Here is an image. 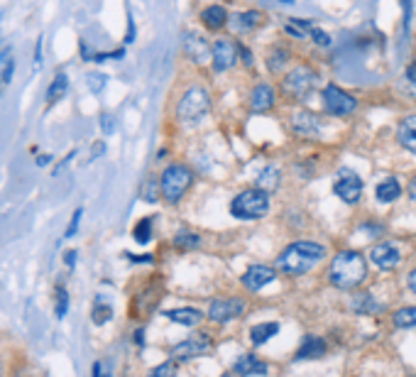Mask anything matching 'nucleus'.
<instances>
[{"label": "nucleus", "instance_id": "1", "mask_svg": "<svg viewBox=\"0 0 416 377\" xmlns=\"http://www.w3.org/2000/svg\"><path fill=\"white\" fill-rule=\"evenodd\" d=\"M326 258V248L319 245V242H311V240H297L292 245L284 248V253L277 258V267L284 272V275H306L321 260Z\"/></svg>", "mask_w": 416, "mask_h": 377}, {"label": "nucleus", "instance_id": "2", "mask_svg": "<svg viewBox=\"0 0 416 377\" xmlns=\"http://www.w3.org/2000/svg\"><path fill=\"white\" fill-rule=\"evenodd\" d=\"M330 284L338 287V289H353V287L360 284L365 277H368V264L365 258L355 250H346V253H338L330 262L328 269Z\"/></svg>", "mask_w": 416, "mask_h": 377}, {"label": "nucleus", "instance_id": "3", "mask_svg": "<svg viewBox=\"0 0 416 377\" xmlns=\"http://www.w3.org/2000/svg\"><path fill=\"white\" fill-rule=\"evenodd\" d=\"M191 182H194V172L186 164H169L162 172L159 186H162V196L169 204H179L184 199V194L189 191Z\"/></svg>", "mask_w": 416, "mask_h": 377}, {"label": "nucleus", "instance_id": "4", "mask_svg": "<svg viewBox=\"0 0 416 377\" xmlns=\"http://www.w3.org/2000/svg\"><path fill=\"white\" fill-rule=\"evenodd\" d=\"M267 211H270V196L259 188H248L230 201V213L235 218H243V221L262 218V215H267Z\"/></svg>", "mask_w": 416, "mask_h": 377}, {"label": "nucleus", "instance_id": "5", "mask_svg": "<svg viewBox=\"0 0 416 377\" xmlns=\"http://www.w3.org/2000/svg\"><path fill=\"white\" fill-rule=\"evenodd\" d=\"M208 108H211V101H208V93L206 88L201 86H191L189 91L184 93V98L179 101L177 108V115L181 123L186 125H196L204 120V115L208 113Z\"/></svg>", "mask_w": 416, "mask_h": 377}, {"label": "nucleus", "instance_id": "6", "mask_svg": "<svg viewBox=\"0 0 416 377\" xmlns=\"http://www.w3.org/2000/svg\"><path fill=\"white\" fill-rule=\"evenodd\" d=\"M319 84V74L308 66H297L292 69L284 81H281V91L287 93L289 98H306L308 93L314 91V86Z\"/></svg>", "mask_w": 416, "mask_h": 377}, {"label": "nucleus", "instance_id": "7", "mask_svg": "<svg viewBox=\"0 0 416 377\" xmlns=\"http://www.w3.org/2000/svg\"><path fill=\"white\" fill-rule=\"evenodd\" d=\"M324 106L330 115H350V113H355L357 101L350 96V93H346L343 88L330 84V86H326V91H324Z\"/></svg>", "mask_w": 416, "mask_h": 377}, {"label": "nucleus", "instance_id": "8", "mask_svg": "<svg viewBox=\"0 0 416 377\" xmlns=\"http://www.w3.org/2000/svg\"><path fill=\"white\" fill-rule=\"evenodd\" d=\"M333 191L338 199H343L346 204H357L362 196V179L357 177L350 169H341L338 172V179L333 184Z\"/></svg>", "mask_w": 416, "mask_h": 377}, {"label": "nucleus", "instance_id": "9", "mask_svg": "<svg viewBox=\"0 0 416 377\" xmlns=\"http://www.w3.org/2000/svg\"><path fill=\"white\" fill-rule=\"evenodd\" d=\"M211 345H213L211 336L196 334V336H191V338L181 340V343L172 350V358H174V360H189V358L206 356V353L211 350Z\"/></svg>", "mask_w": 416, "mask_h": 377}, {"label": "nucleus", "instance_id": "10", "mask_svg": "<svg viewBox=\"0 0 416 377\" xmlns=\"http://www.w3.org/2000/svg\"><path fill=\"white\" fill-rule=\"evenodd\" d=\"M245 311L243 299H213L211 307H208V318L216 323H226L230 318L240 316Z\"/></svg>", "mask_w": 416, "mask_h": 377}, {"label": "nucleus", "instance_id": "11", "mask_svg": "<svg viewBox=\"0 0 416 377\" xmlns=\"http://www.w3.org/2000/svg\"><path fill=\"white\" fill-rule=\"evenodd\" d=\"M238 61V47L230 39H216L213 44V69L216 71H228Z\"/></svg>", "mask_w": 416, "mask_h": 377}, {"label": "nucleus", "instance_id": "12", "mask_svg": "<svg viewBox=\"0 0 416 377\" xmlns=\"http://www.w3.org/2000/svg\"><path fill=\"white\" fill-rule=\"evenodd\" d=\"M292 130L299 137H319L321 135V120L308 110H297L292 115Z\"/></svg>", "mask_w": 416, "mask_h": 377}, {"label": "nucleus", "instance_id": "13", "mask_svg": "<svg viewBox=\"0 0 416 377\" xmlns=\"http://www.w3.org/2000/svg\"><path fill=\"white\" fill-rule=\"evenodd\" d=\"M370 260H373L375 267L379 269H395L397 264H399L402 255L399 250H397V245H392V242H379V245H375V248L370 250Z\"/></svg>", "mask_w": 416, "mask_h": 377}, {"label": "nucleus", "instance_id": "14", "mask_svg": "<svg viewBox=\"0 0 416 377\" xmlns=\"http://www.w3.org/2000/svg\"><path fill=\"white\" fill-rule=\"evenodd\" d=\"M275 277H277V272L272 267H267V264H250L248 272L243 275V284L248 287L250 291H257L265 284H270Z\"/></svg>", "mask_w": 416, "mask_h": 377}, {"label": "nucleus", "instance_id": "15", "mask_svg": "<svg viewBox=\"0 0 416 377\" xmlns=\"http://www.w3.org/2000/svg\"><path fill=\"white\" fill-rule=\"evenodd\" d=\"M184 49H186V54H189V59L196 61V64H206L208 57H213V47H208V42L196 32H186Z\"/></svg>", "mask_w": 416, "mask_h": 377}, {"label": "nucleus", "instance_id": "16", "mask_svg": "<svg viewBox=\"0 0 416 377\" xmlns=\"http://www.w3.org/2000/svg\"><path fill=\"white\" fill-rule=\"evenodd\" d=\"M272 106H275V88L267 84H257L250 93V108L255 113H267Z\"/></svg>", "mask_w": 416, "mask_h": 377}, {"label": "nucleus", "instance_id": "17", "mask_svg": "<svg viewBox=\"0 0 416 377\" xmlns=\"http://www.w3.org/2000/svg\"><path fill=\"white\" fill-rule=\"evenodd\" d=\"M324 353H326V340L316 338V336H306L301 340V345L297 348V353H294V360H316Z\"/></svg>", "mask_w": 416, "mask_h": 377}, {"label": "nucleus", "instance_id": "18", "mask_svg": "<svg viewBox=\"0 0 416 377\" xmlns=\"http://www.w3.org/2000/svg\"><path fill=\"white\" fill-rule=\"evenodd\" d=\"M232 370L238 372L240 377H248V375H265L267 365L265 360H259L257 356H240L232 365Z\"/></svg>", "mask_w": 416, "mask_h": 377}, {"label": "nucleus", "instance_id": "19", "mask_svg": "<svg viewBox=\"0 0 416 377\" xmlns=\"http://www.w3.org/2000/svg\"><path fill=\"white\" fill-rule=\"evenodd\" d=\"M279 167H275V164H267L262 172H259L257 182H255V188H259V191H265V194H272V191H277L279 188Z\"/></svg>", "mask_w": 416, "mask_h": 377}, {"label": "nucleus", "instance_id": "20", "mask_svg": "<svg viewBox=\"0 0 416 377\" xmlns=\"http://www.w3.org/2000/svg\"><path fill=\"white\" fill-rule=\"evenodd\" d=\"M167 318L174 323H179V326H199L201 323V311L194 307H179V309H172V311H167Z\"/></svg>", "mask_w": 416, "mask_h": 377}, {"label": "nucleus", "instance_id": "21", "mask_svg": "<svg viewBox=\"0 0 416 377\" xmlns=\"http://www.w3.org/2000/svg\"><path fill=\"white\" fill-rule=\"evenodd\" d=\"M397 137L409 152H416V115H406L397 128Z\"/></svg>", "mask_w": 416, "mask_h": 377}, {"label": "nucleus", "instance_id": "22", "mask_svg": "<svg viewBox=\"0 0 416 377\" xmlns=\"http://www.w3.org/2000/svg\"><path fill=\"white\" fill-rule=\"evenodd\" d=\"M262 20H265V15L259 10H245L240 12V15H235L232 27H235V32H250V30H255L257 25H262Z\"/></svg>", "mask_w": 416, "mask_h": 377}, {"label": "nucleus", "instance_id": "23", "mask_svg": "<svg viewBox=\"0 0 416 377\" xmlns=\"http://www.w3.org/2000/svg\"><path fill=\"white\" fill-rule=\"evenodd\" d=\"M375 196H377V201H382V204H392V201H397V199L402 196L399 182H397L395 177H392V179H384V182L379 184L377 188H375Z\"/></svg>", "mask_w": 416, "mask_h": 377}, {"label": "nucleus", "instance_id": "24", "mask_svg": "<svg viewBox=\"0 0 416 377\" xmlns=\"http://www.w3.org/2000/svg\"><path fill=\"white\" fill-rule=\"evenodd\" d=\"M201 20H204L206 27H211V30H221V27L228 22V12L223 6H208L204 12H201Z\"/></svg>", "mask_w": 416, "mask_h": 377}, {"label": "nucleus", "instance_id": "25", "mask_svg": "<svg viewBox=\"0 0 416 377\" xmlns=\"http://www.w3.org/2000/svg\"><path fill=\"white\" fill-rule=\"evenodd\" d=\"M350 307L357 313H382V304L370 294H355L350 299Z\"/></svg>", "mask_w": 416, "mask_h": 377}, {"label": "nucleus", "instance_id": "26", "mask_svg": "<svg viewBox=\"0 0 416 377\" xmlns=\"http://www.w3.org/2000/svg\"><path fill=\"white\" fill-rule=\"evenodd\" d=\"M113 318V307L110 302H106L103 296H96V302H93V309H91V321L96 326H103V323H108Z\"/></svg>", "mask_w": 416, "mask_h": 377}, {"label": "nucleus", "instance_id": "27", "mask_svg": "<svg viewBox=\"0 0 416 377\" xmlns=\"http://www.w3.org/2000/svg\"><path fill=\"white\" fill-rule=\"evenodd\" d=\"M277 334H279V323H259L250 331V340H252V345H262Z\"/></svg>", "mask_w": 416, "mask_h": 377}, {"label": "nucleus", "instance_id": "28", "mask_svg": "<svg viewBox=\"0 0 416 377\" xmlns=\"http://www.w3.org/2000/svg\"><path fill=\"white\" fill-rule=\"evenodd\" d=\"M66 86H69V79H66L64 71H59V74L52 79V84H49V88H47V103H57V101H59V98L64 96Z\"/></svg>", "mask_w": 416, "mask_h": 377}, {"label": "nucleus", "instance_id": "29", "mask_svg": "<svg viewBox=\"0 0 416 377\" xmlns=\"http://www.w3.org/2000/svg\"><path fill=\"white\" fill-rule=\"evenodd\" d=\"M69 291H66L64 284H57L55 287V313L57 318H64L66 311H69Z\"/></svg>", "mask_w": 416, "mask_h": 377}, {"label": "nucleus", "instance_id": "30", "mask_svg": "<svg viewBox=\"0 0 416 377\" xmlns=\"http://www.w3.org/2000/svg\"><path fill=\"white\" fill-rule=\"evenodd\" d=\"M174 245L177 248H184V250H194V248H199L201 245V235L199 233H191V231H179L177 233V238H174Z\"/></svg>", "mask_w": 416, "mask_h": 377}, {"label": "nucleus", "instance_id": "31", "mask_svg": "<svg viewBox=\"0 0 416 377\" xmlns=\"http://www.w3.org/2000/svg\"><path fill=\"white\" fill-rule=\"evenodd\" d=\"M395 326L399 329H416V307H404L395 313Z\"/></svg>", "mask_w": 416, "mask_h": 377}, {"label": "nucleus", "instance_id": "32", "mask_svg": "<svg viewBox=\"0 0 416 377\" xmlns=\"http://www.w3.org/2000/svg\"><path fill=\"white\" fill-rule=\"evenodd\" d=\"M287 57H289V52L284 47H275L272 49V54H270V59H267V66H270V71L272 74H277V71L284 66V61H287Z\"/></svg>", "mask_w": 416, "mask_h": 377}, {"label": "nucleus", "instance_id": "33", "mask_svg": "<svg viewBox=\"0 0 416 377\" xmlns=\"http://www.w3.org/2000/svg\"><path fill=\"white\" fill-rule=\"evenodd\" d=\"M132 238H135L140 245H147V242L152 240V221L150 218H142V221L137 223L135 231H132Z\"/></svg>", "mask_w": 416, "mask_h": 377}, {"label": "nucleus", "instance_id": "34", "mask_svg": "<svg viewBox=\"0 0 416 377\" xmlns=\"http://www.w3.org/2000/svg\"><path fill=\"white\" fill-rule=\"evenodd\" d=\"M284 32H287L289 37L304 39V37H306V32H311V27H308V22H301V20H289L287 25H284Z\"/></svg>", "mask_w": 416, "mask_h": 377}, {"label": "nucleus", "instance_id": "35", "mask_svg": "<svg viewBox=\"0 0 416 377\" xmlns=\"http://www.w3.org/2000/svg\"><path fill=\"white\" fill-rule=\"evenodd\" d=\"M159 191H162V186H159L157 179H147L145 186H142V199L150 201V204H155V201L159 199Z\"/></svg>", "mask_w": 416, "mask_h": 377}, {"label": "nucleus", "instance_id": "36", "mask_svg": "<svg viewBox=\"0 0 416 377\" xmlns=\"http://www.w3.org/2000/svg\"><path fill=\"white\" fill-rule=\"evenodd\" d=\"M147 377H177V362H174V360L162 362V365L155 367V370H152Z\"/></svg>", "mask_w": 416, "mask_h": 377}, {"label": "nucleus", "instance_id": "37", "mask_svg": "<svg viewBox=\"0 0 416 377\" xmlns=\"http://www.w3.org/2000/svg\"><path fill=\"white\" fill-rule=\"evenodd\" d=\"M106 81L108 79H106V74H101V71H91V74L86 76V84L93 93H101L103 86H106Z\"/></svg>", "mask_w": 416, "mask_h": 377}, {"label": "nucleus", "instance_id": "38", "mask_svg": "<svg viewBox=\"0 0 416 377\" xmlns=\"http://www.w3.org/2000/svg\"><path fill=\"white\" fill-rule=\"evenodd\" d=\"M81 215H83V209H76L74 211V218L69 221V228H66V233H64L66 238L76 235V231H79V223H81Z\"/></svg>", "mask_w": 416, "mask_h": 377}, {"label": "nucleus", "instance_id": "39", "mask_svg": "<svg viewBox=\"0 0 416 377\" xmlns=\"http://www.w3.org/2000/svg\"><path fill=\"white\" fill-rule=\"evenodd\" d=\"M101 130L106 135H113L115 133V118L110 113H101Z\"/></svg>", "mask_w": 416, "mask_h": 377}, {"label": "nucleus", "instance_id": "40", "mask_svg": "<svg viewBox=\"0 0 416 377\" xmlns=\"http://www.w3.org/2000/svg\"><path fill=\"white\" fill-rule=\"evenodd\" d=\"M15 74V59H8L6 66H3V76H0V84H8Z\"/></svg>", "mask_w": 416, "mask_h": 377}, {"label": "nucleus", "instance_id": "41", "mask_svg": "<svg viewBox=\"0 0 416 377\" xmlns=\"http://www.w3.org/2000/svg\"><path fill=\"white\" fill-rule=\"evenodd\" d=\"M311 37H314V42L319 44V47H328L330 44V37L324 32V30H311Z\"/></svg>", "mask_w": 416, "mask_h": 377}, {"label": "nucleus", "instance_id": "42", "mask_svg": "<svg viewBox=\"0 0 416 377\" xmlns=\"http://www.w3.org/2000/svg\"><path fill=\"white\" fill-rule=\"evenodd\" d=\"M406 81L416 88V61H411V64L406 66Z\"/></svg>", "mask_w": 416, "mask_h": 377}, {"label": "nucleus", "instance_id": "43", "mask_svg": "<svg viewBox=\"0 0 416 377\" xmlns=\"http://www.w3.org/2000/svg\"><path fill=\"white\" fill-rule=\"evenodd\" d=\"M64 264L69 269L76 267V250H66V253H64Z\"/></svg>", "mask_w": 416, "mask_h": 377}, {"label": "nucleus", "instance_id": "44", "mask_svg": "<svg viewBox=\"0 0 416 377\" xmlns=\"http://www.w3.org/2000/svg\"><path fill=\"white\" fill-rule=\"evenodd\" d=\"M365 228V233H370V235H382V226H379V223H368V226H362Z\"/></svg>", "mask_w": 416, "mask_h": 377}, {"label": "nucleus", "instance_id": "45", "mask_svg": "<svg viewBox=\"0 0 416 377\" xmlns=\"http://www.w3.org/2000/svg\"><path fill=\"white\" fill-rule=\"evenodd\" d=\"M406 284H409V289L416 294V269H411L409 277H406Z\"/></svg>", "mask_w": 416, "mask_h": 377}, {"label": "nucleus", "instance_id": "46", "mask_svg": "<svg viewBox=\"0 0 416 377\" xmlns=\"http://www.w3.org/2000/svg\"><path fill=\"white\" fill-rule=\"evenodd\" d=\"M411 20V0H404V22L409 25Z\"/></svg>", "mask_w": 416, "mask_h": 377}, {"label": "nucleus", "instance_id": "47", "mask_svg": "<svg viewBox=\"0 0 416 377\" xmlns=\"http://www.w3.org/2000/svg\"><path fill=\"white\" fill-rule=\"evenodd\" d=\"M49 162H52V155H39L37 157V167H47Z\"/></svg>", "mask_w": 416, "mask_h": 377}, {"label": "nucleus", "instance_id": "48", "mask_svg": "<svg viewBox=\"0 0 416 377\" xmlns=\"http://www.w3.org/2000/svg\"><path fill=\"white\" fill-rule=\"evenodd\" d=\"M103 150H106V145H103V142H96V145H93V155H91V160H96L98 155H103Z\"/></svg>", "mask_w": 416, "mask_h": 377}, {"label": "nucleus", "instance_id": "49", "mask_svg": "<svg viewBox=\"0 0 416 377\" xmlns=\"http://www.w3.org/2000/svg\"><path fill=\"white\" fill-rule=\"evenodd\" d=\"M409 199H411V201H414V204H416V177H414V179H411V182H409Z\"/></svg>", "mask_w": 416, "mask_h": 377}, {"label": "nucleus", "instance_id": "50", "mask_svg": "<svg viewBox=\"0 0 416 377\" xmlns=\"http://www.w3.org/2000/svg\"><path fill=\"white\" fill-rule=\"evenodd\" d=\"M238 52L243 54V59H245V64H252V57H250V52L245 47H238Z\"/></svg>", "mask_w": 416, "mask_h": 377}, {"label": "nucleus", "instance_id": "51", "mask_svg": "<svg viewBox=\"0 0 416 377\" xmlns=\"http://www.w3.org/2000/svg\"><path fill=\"white\" fill-rule=\"evenodd\" d=\"M130 260H132V262H152L150 255H142V258H135V255H130Z\"/></svg>", "mask_w": 416, "mask_h": 377}, {"label": "nucleus", "instance_id": "52", "mask_svg": "<svg viewBox=\"0 0 416 377\" xmlns=\"http://www.w3.org/2000/svg\"><path fill=\"white\" fill-rule=\"evenodd\" d=\"M135 343H137V345H142V329L135 334Z\"/></svg>", "mask_w": 416, "mask_h": 377}, {"label": "nucleus", "instance_id": "53", "mask_svg": "<svg viewBox=\"0 0 416 377\" xmlns=\"http://www.w3.org/2000/svg\"><path fill=\"white\" fill-rule=\"evenodd\" d=\"M101 377H110V370H108V367H103V372H101Z\"/></svg>", "mask_w": 416, "mask_h": 377}, {"label": "nucleus", "instance_id": "54", "mask_svg": "<svg viewBox=\"0 0 416 377\" xmlns=\"http://www.w3.org/2000/svg\"><path fill=\"white\" fill-rule=\"evenodd\" d=\"M281 3H294V0H281Z\"/></svg>", "mask_w": 416, "mask_h": 377}]
</instances>
